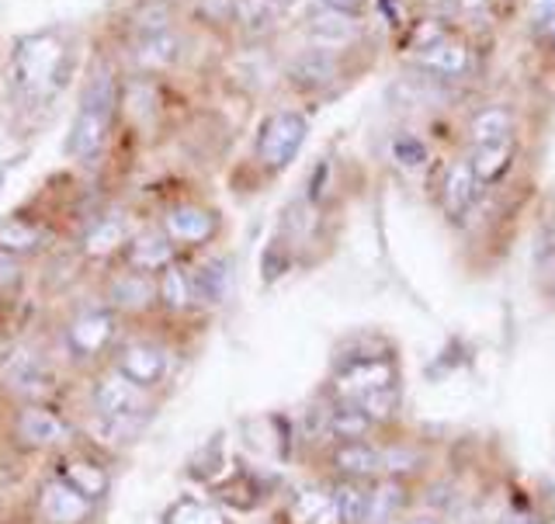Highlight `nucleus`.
<instances>
[{
  "instance_id": "nucleus-7",
  "label": "nucleus",
  "mask_w": 555,
  "mask_h": 524,
  "mask_svg": "<svg viewBox=\"0 0 555 524\" xmlns=\"http://www.w3.org/2000/svg\"><path fill=\"white\" fill-rule=\"evenodd\" d=\"M115 369L126 379H132L135 386L156 389L170 375V352L156 341H129L118 347Z\"/></svg>"
},
{
  "instance_id": "nucleus-11",
  "label": "nucleus",
  "mask_w": 555,
  "mask_h": 524,
  "mask_svg": "<svg viewBox=\"0 0 555 524\" xmlns=\"http://www.w3.org/2000/svg\"><path fill=\"white\" fill-rule=\"evenodd\" d=\"M39 508L49 524H83L94 511V500L77 494L66 480H49L39 494Z\"/></svg>"
},
{
  "instance_id": "nucleus-14",
  "label": "nucleus",
  "mask_w": 555,
  "mask_h": 524,
  "mask_svg": "<svg viewBox=\"0 0 555 524\" xmlns=\"http://www.w3.org/2000/svg\"><path fill=\"white\" fill-rule=\"evenodd\" d=\"M230 285H233V265L225 257H208L191 271V299H195V306L225 303Z\"/></svg>"
},
{
  "instance_id": "nucleus-41",
  "label": "nucleus",
  "mask_w": 555,
  "mask_h": 524,
  "mask_svg": "<svg viewBox=\"0 0 555 524\" xmlns=\"http://www.w3.org/2000/svg\"><path fill=\"white\" fill-rule=\"evenodd\" d=\"M282 4H292V0H282Z\"/></svg>"
},
{
  "instance_id": "nucleus-38",
  "label": "nucleus",
  "mask_w": 555,
  "mask_h": 524,
  "mask_svg": "<svg viewBox=\"0 0 555 524\" xmlns=\"http://www.w3.org/2000/svg\"><path fill=\"white\" fill-rule=\"evenodd\" d=\"M455 4L462 11H479V8H486V0H455Z\"/></svg>"
},
{
  "instance_id": "nucleus-17",
  "label": "nucleus",
  "mask_w": 555,
  "mask_h": 524,
  "mask_svg": "<svg viewBox=\"0 0 555 524\" xmlns=\"http://www.w3.org/2000/svg\"><path fill=\"white\" fill-rule=\"evenodd\" d=\"M410 508V483L382 476L372 483V503H369V521L364 524H396L403 521Z\"/></svg>"
},
{
  "instance_id": "nucleus-3",
  "label": "nucleus",
  "mask_w": 555,
  "mask_h": 524,
  "mask_svg": "<svg viewBox=\"0 0 555 524\" xmlns=\"http://www.w3.org/2000/svg\"><path fill=\"white\" fill-rule=\"evenodd\" d=\"M115 112H118V80L112 74V66L98 63L83 84L80 108L74 115L69 136H66V153L77 156V161H91V156H98L112 136Z\"/></svg>"
},
{
  "instance_id": "nucleus-40",
  "label": "nucleus",
  "mask_w": 555,
  "mask_h": 524,
  "mask_svg": "<svg viewBox=\"0 0 555 524\" xmlns=\"http://www.w3.org/2000/svg\"><path fill=\"white\" fill-rule=\"evenodd\" d=\"M462 524H482V521H462Z\"/></svg>"
},
{
  "instance_id": "nucleus-10",
  "label": "nucleus",
  "mask_w": 555,
  "mask_h": 524,
  "mask_svg": "<svg viewBox=\"0 0 555 524\" xmlns=\"http://www.w3.org/2000/svg\"><path fill=\"white\" fill-rule=\"evenodd\" d=\"M14 434L28 448H60L69 442V424L63 421V413L28 404L14 417Z\"/></svg>"
},
{
  "instance_id": "nucleus-16",
  "label": "nucleus",
  "mask_w": 555,
  "mask_h": 524,
  "mask_svg": "<svg viewBox=\"0 0 555 524\" xmlns=\"http://www.w3.org/2000/svg\"><path fill=\"white\" fill-rule=\"evenodd\" d=\"M129 265L146 274H164L173 265V240L164 230H146L129 240Z\"/></svg>"
},
{
  "instance_id": "nucleus-13",
  "label": "nucleus",
  "mask_w": 555,
  "mask_h": 524,
  "mask_svg": "<svg viewBox=\"0 0 555 524\" xmlns=\"http://www.w3.org/2000/svg\"><path fill=\"white\" fill-rule=\"evenodd\" d=\"M326 497H330V514H334L337 524H364L369 521L372 483L337 476L334 483H330Z\"/></svg>"
},
{
  "instance_id": "nucleus-12",
  "label": "nucleus",
  "mask_w": 555,
  "mask_h": 524,
  "mask_svg": "<svg viewBox=\"0 0 555 524\" xmlns=\"http://www.w3.org/2000/svg\"><path fill=\"white\" fill-rule=\"evenodd\" d=\"M153 303H160V285L156 278L146 271H126L112 278L108 285V306H115L118 312H146Z\"/></svg>"
},
{
  "instance_id": "nucleus-20",
  "label": "nucleus",
  "mask_w": 555,
  "mask_h": 524,
  "mask_svg": "<svg viewBox=\"0 0 555 524\" xmlns=\"http://www.w3.org/2000/svg\"><path fill=\"white\" fill-rule=\"evenodd\" d=\"M306 31H309V39L312 42H320V46H347L354 39V22H351V14H340L334 8H317V11H309L306 17Z\"/></svg>"
},
{
  "instance_id": "nucleus-37",
  "label": "nucleus",
  "mask_w": 555,
  "mask_h": 524,
  "mask_svg": "<svg viewBox=\"0 0 555 524\" xmlns=\"http://www.w3.org/2000/svg\"><path fill=\"white\" fill-rule=\"evenodd\" d=\"M403 524H444V521L434 517V514H416V517H406Z\"/></svg>"
},
{
  "instance_id": "nucleus-29",
  "label": "nucleus",
  "mask_w": 555,
  "mask_h": 524,
  "mask_svg": "<svg viewBox=\"0 0 555 524\" xmlns=\"http://www.w3.org/2000/svg\"><path fill=\"white\" fill-rule=\"evenodd\" d=\"M156 285H160V303L173 312H181L188 306H195L191 299V274L178 265H170L160 278H156Z\"/></svg>"
},
{
  "instance_id": "nucleus-2",
  "label": "nucleus",
  "mask_w": 555,
  "mask_h": 524,
  "mask_svg": "<svg viewBox=\"0 0 555 524\" xmlns=\"http://www.w3.org/2000/svg\"><path fill=\"white\" fill-rule=\"evenodd\" d=\"M74 74V52L60 31H35L17 39L11 52V80L28 101H49Z\"/></svg>"
},
{
  "instance_id": "nucleus-39",
  "label": "nucleus",
  "mask_w": 555,
  "mask_h": 524,
  "mask_svg": "<svg viewBox=\"0 0 555 524\" xmlns=\"http://www.w3.org/2000/svg\"><path fill=\"white\" fill-rule=\"evenodd\" d=\"M0 188H4V170H0Z\"/></svg>"
},
{
  "instance_id": "nucleus-33",
  "label": "nucleus",
  "mask_w": 555,
  "mask_h": 524,
  "mask_svg": "<svg viewBox=\"0 0 555 524\" xmlns=\"http://www.w3.org/2000/svg\"><path fill=\"white\" fill-rule=\"evenodd\" d=\"M17 285H22V260L0 251V295L14 292Z\"/></svg>"
},
{
  "instance_id": "nucleus-35",
  "label": "nucleus",
  "mask_w": 555,
  "mask_h": 524,
  "mask_svg": "<svg viewBox=\"0 0 555 524\" xmlns=\"http://www.w3.org/2000/svg\"><path fill=\"white\" fill-rule=\"evenodd\" d=\"M323 8H334V11H340V14H354V11H361L364 8V0H320Z\"/></svg>"
},
{
  "instance_id": "nucleus-6",
  "label": "nucleus",
  "mask_w": 555,
  "mask_h": 524,
  "mask_svg": "<svg viewBox=\"0 0 555 524\" xmlns=\"http://www.w3.org/2000/svg\"><path fill=\"white\" fill-rule=\"evenodd\" d=\"M118 334V309L115 306H87L66 327V347L80 361H94L112 347Z\"/></svg>"
},
{
  "instance_id": "nucleus-19",
  "label": "nucleus",
  "mask_w": 555,
  "mask_h": 524,
  "mask_svg": "<svg viewBox=\"0 0 555 524\" xmlns=\"http://www.w3.org/2000/svg\"><path fill=\"white\" fill-rule=\"evenodd\" d=\"M60 480H66L77 494H83L87 500H94V503L104 500L112 490L108 469H104L101 462H94V459H87V456H66Z\"/></svg>"
},
{
  "instance_id": "nucleus-34",
  "label": "nucleus",
  "mask_w": 555,
  "mask_h": 524,
  "mask_svg": "<svg viewBox=\"0 0 555 524\" xmlns=\"http://www.w3.org/2000/svg\"><path fill=\"white\" fill-rule=\"evenodd\" d=\"M528 14H531V25H545L555 17V0H528Z\"/></svg>"
},
{
  "instance_id": "nucleus-24",
  "label": "nucleus",
  "mask_w": 555,
  "mask_h": 524,
  "mask_svg": "<svg viewBox=\"0 0 555 524\" xmlns=\"http://www.w3.org/2000/svg\"><path fill=\"white\" fill-rule=\"evenodd\" d=\"M164 524H233V521L222 508H216V503L198 500V497H181L167 508Z\"/></svg>"
},
{
  "instance_id": "nucleus-15",
  "label": "nucleus",
  "mask_w": 555,
  "mask_h": 524,
  "mask_svg": "<svg viewBox=\"0 0 555 524\" xmlns=\"http://www.w3.org/2000/svg\"><path fill=\"white\" fill-rule=\"evenodd\" d=\"M479 178L468 161H459L444 170V184H441V202H444V213L451 219H465L468 208L476 205L479 199Z\"/></svg>"
},
{
  "instance_id": "nucleus-31",
  "label": "nucleus",
  "mask_w": 555,
  "mask_h": 524,
  "mask_svg": "<svg viewBox=\"0 0 555 524\" xmlns=\"http://www.w3.org/2000/svg\"><path fill=\"white\" fill-rule=\"evenodd\" d=\"M392 156H396V164H403V167L413 170V167H424L427 164V146H424V139L403 132V136L392 139Z\"/></svg>"
},
{
  "instance_id": "nucleus-18",
  "label": "nucleus",
  "mask_w": 555,
  "mask_h": 524,
  "mask_svg": "<svg viewBox=\"0 0 555 524\" xmlns=\"http://www.w3.org/2000/svg\"><path fill=\"white\" fill-rule=\"evenodd\" d=\"M181 60V35L173 28L164 31H150V35H135L132 46V63L143 69H167Z\"/></svg>"
},
{
  "instance_id": "nucleus-25",
  "label": "nucleus",
  "mask_w": 555,
  "mask_h": 524,
  "mask_svg": "<svg viewBox=\"0 0 555 524\" xmlns=\"http://www.w3.org/2000/svg\"><path fill=\"white\" fill-rule=\"evenodd\" d=\"M511 161H514V139L511 143H496V146H473V153H468V164H473L479 184L500 181L503 174H507Z\"/></svg>"
},
{
  "instance_id": "nucleus-23",
  "label": "nucleus",
  "mask_w": 555,
  "mask_h": 524,
  "mask_svg": "<svg viewBox=\"0 0 555 524\" xmlns=\"http://www.w3.org/2000/svg\"><path fill=\"white\" fill-rule=\"evenodd\" d=\"M421 63L427 69H434V74H441V77H462L465 69H468V49L455 39H441L421 49Z\"/></svg>"
},
{
  "instance_id": "nucleus-22",
  "label": "nucleus",
  "mask_w": 555,
  "mask_h": 524,
  "mask_svg": "<svg viewBox=\"0 0 555 524\" xmlns=\"http://www.w3.org/2000/svg\"><path fill=\"white\" fill-rule=\"evenodd\" d=\"M514 132V122L511 112L493 104V108H482L473 122H468V139L473 146H496V143H511Z\"/></svg>"
},
{
  "instance_id": "nucleus-8",
  "label": "nucleus",
  "mask_w": 555,
  "mask_h": 524,
  "mask_svg": "<svg viewBox=\"0 0 555 524\" xmlns=\"http://www.w3.org/2000/svg\"><path fill=\"white\" fill-rule=\"evenodd\" d=\"M326 469L344 480H364L375 483L386 476V462H382V445L378 442H337L326 448Z\"/></svg>"
},
{
  "instance_id": "nucleus-28",
  "label": "nucleus",
  "mask_w": 555,
  "mask_h": 524,
  "mask_svg": "<svg viewBox=\"0 0 555 524\" xmlns=\"http://www.w3.org/2000/svg\"><path fill=\"white\" fill-rule=\"evenodd\" d=\"M382 462H386V476L406 480L424 469V448L410 442H389L382 445Z\"/></svg>"
},
{
  "instance_id": "nucleus-21",
  "label": "nucleus",
  "mask_w": 555,
  "mask_h": 524,
  "mask_svg": "<svg viewBox=\"0 0 555 524\" xmlns=\"http://www.w3.org/2000/svg\"><path fill=\"white\" fill-rule=\"evenodd\" d=\"M132 233H129L126 216H104V219H94L91 230L83 233V251L91 257H104V254H115L118 247H126Z\"/></svg>"
},
{
  "instance_id": "nucleus-26",
  "label": "nucleus",
  "mask_w": 555,
  "mask_h": 524,
  "mask_svg": "<svg viewBox=\"0 0 555 524\" xmlns=\"http://www.w3.org/2000/svg\"><path fill=\"white\" fill-rule=\"evenodd\" d=\"M42 247V230L28 219H4L0 222V251L11 257H25Z\"/></svg>"
},
{
  "instance_id": "nucleus-1",
  "label": "nucleus",
  "mask_w": 555,
  "mask_h": 524,
  "mask_svg": "<svg viewBox=\"0 0 555 524\" xmlns=\"http://www.w3.org/2000/svg\"><path fill=\"white\" fill-rule=\"evenodd\" d=\"M330 396L337 404H351L364 410L375 424H386L399 410V365L389 352L372 355L358 352L337 358L330 375Z\"/></svg>"
},
{
  "instance_id": "nucleus-27",
  "label": "nucleus",
  "mask_w": 555,
  "mask_h": 524,
  "mask_svg": "<svg viewBox=\"0 0 555 524\" xmlns=\"http://www.w3.org/2000/svg\"><path fill=\"white\" fill-rule=\"evenodd\" d=\"M292 84L295 87H302V91H312V87H323L334 80V60L326 56V52H302L299 60L292 63Z\"/></svg>"
},
{
  "instance_id": "nucleus-36",
  "label": "nucleus",
  "mask_w": 555,
  "mask_h": 524,
  "mask_svg": "<svg viewBox=\"0 0 555 524\" xmlns=\"http://www.w3.org/2000/svg\"><path fill=\"white\" fill-rule=\"evenodd\" d=\"M538 35H542V39L548 42V49L555 52V17H552V22H545V25H538Z\"/></svg>"
},
{
  "instance_id": "nucleus-9",
  "label": "nucleus",
  "mask_w": 555,
  "mask_h": 524,
  "mask_svg": "<svg viewBox=\"0 0 555 524\" xmlns=\"http://www.w3.org/2000/svg\"><path fill=\"white\" fill-rule=\"evenodd\" d=\"M160 230L173 243H181V247H202V243H208L219 233V216L205 205L184 202V205L167 208L160 219Z\"/></svg>"
},
{
  "instance_id": "nucleus-5",
  "label": "nucleus",
  "mask_w": 555,
  "mask_h": 524,
  "mask_svg": "<svg viewBox=\"0 0 555 524\" xmlns=\"http://www.w3.org/2000/svg\"><path fill=\"white\" fill-rule=\"evenodd\" d=\"M150 389L143 386H135L132 379H126L118 369L112 372H104L98 382H94V410L104 417V421H112V424H135L139 417H146L150 410Z\"/></svg>"
},
{
  "instance_id": "nucleus-4",
  "label": "nucleus",
  "mask_w": 555,
  "mask_h": 524,
  "mask_svg": "<svg viewBox=\"0 0 555 524\" xmlns=\"http://www.w3.org/2000/svg\"><path fill=\"white\" fill-rule=\"evenodd\" d=\"M309 136V122L302 112H274L257 132V161L268 170H285Z\"/></svg>"
},
{
  "instance_id": "nucleus-32",
  "label": "nucleus",
  "mask_w": 555,
  "mask_h": 524,
  "mask_svg": "<svg viewBox=\"0 0 555 524\" xmlns=\"http://www.w3.org/2000/svg\"><path fill=\"white\" fill-rule=\"evenodd\" d=\"M198 14L208 25H230L240 17V0H198Z\"/></svg>"
},
{
  "instance_id": "nucleus-30",
  "label": "nucleus",
  "mask_w": 555,
  "mask_h": 524,
  "mask_svg": "<svg viewBox=\"0 0 555 524\" xmlns=\"http://www.w3.org/2000/svg\"><path fill=\"white\" fill-rule=\"evenodd\" d=\"M288 4H282V0H240V17L236 22L247 28L250 35L254 31H268L274 28L278 17L285 14Z\"/></svg>"
}]
</instances>
